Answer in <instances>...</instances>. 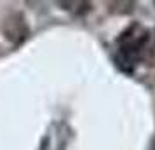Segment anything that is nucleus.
I'll return each instance as SVG.
<instances>
[{
    "instance_id": "20e7f679",
    "label": "nucleus",
    "mask_w": 155,
    "mask_h": 150,
    "mask_svg": "<svg viewBox=\"0 0 155 150\" xmlns=\"http://www.w3.org/2000/svg\"><path fill=\"white\" fill-rule=\"evenodd\" d=\"M152 150H155V143H153V147H152Z\"/></svg>"
},
{
    "instance_id": "f257e3e1",
    "label": "nucleus",
    "mask_w": 155,
    "mask_h": 150,
    "mask_svg": "<svg viewBox=\"0 0 155 150\" xmlns=\"http://www.w3.org/2000/svg\"><path fill=\"white\" fill-rule=\"evenodd\" d=\"M150 35V28L141 26L140 23L129 25L117 38V54L115 63L122 72L133 73L134 68L141 65L143 49Z\"/></svg>"
},
{
    "instance_id": "7ed1b4c3",
    "label": "nucleus",
    "mask_w": 155,
    "mask_h": 150,
    "mask_svg": "<svg viewBox=\"0 0 155 150\" xmlns=\"http://www.w3.org/2000/svg\"><path fill=\"white\" fill-rule=\"evenodd\" d=\"M141 65L155 66V26L150 28V35H148V40H147V44H145V49H143Z\"/></svg>"
},
{
    "instance_id": "f03ea898",
    "label": "nucleus",
    "mask_w": 155,
    "mask_h": 150,
    "mask_svg": "<svg viewBox=\"0 0 155 150\" xmlns=\"http://www.w3.org/2000/svg\"><path fill=\"white\" fill-rule=\"evenodd\" d=\"M4 33L7 37L9 40H12V42H21L25 37L28 35V28H26V25L23 21V18L19 14L12 16L11 19L5 21L4 25Z\"/></svg>"
}]
</instances>
